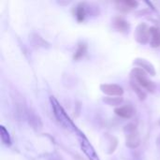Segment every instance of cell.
Instances as JSON below:
<instances>
[{
    "mask_svg": "<svg viewBox=\"0 0 160 160\" xmlns=\"http://www.w3.org/2000/svg\"><path fill=\"white\" fill-rule=\"evenodd\" d=\"M50 102H51V105H52V112H53V114H54L57 122L62 127H64L66 129H68L69 131L77 132L79 130L78 128L72 122V120L69 118V116L68 115V113L66 112L64 108L58 102V100L54 97H50Z\"/></svg>",
    "mask_w": 160,
    "mask_h": 160,
    "instance_id": "obj_1",
    "label": "cell"
},
{
    "mask_svg": "<svg viewBox=\"0 0 160 160\" xmlns=\"http://www.w3.org/2000/svg\"><path fill=\"white\" fill-rule=\"evenodd\" d=\"M131 80L136 82L142 88L153 93L156 90V84L154 82L147 78L145 71L140 68H135L131 72Z\"/></svg>",
    "mask_w": 160,
    "mask_h": 160,
    "instance_id": "obj_2",
    "label": "cell"
},
{
    "mask_svg": "<svg viewBox=\"0 0 160 160\" xmlns=\"http://www.w3.org/2000/svg\"><path fill=\"white\" fill-rule=\"evenodd\" d=\"M76 133H77V136H78V139H79L81 149L84 153L86 158L89 160H100L98 156V154H97V152H96V150H95V148L89 142V141L85 137V135L80 129Z\"/></svg>",
    "mask_w": 160,
    "mask_h": 160,
    "instance_id": "obj_3",
    "label": "cell"
},
{
    "mask_svg": "<svg viewBox=\"0 0 160 160\" xmlns=\"http://www.w3.org/2000/svg\"><path fill=\"white\" fill-rule=\"evenodd\" d=\"M126 132V145L130 149H135L141 144V137L137 130L136 126L128 125L125 128Z\"/></svg>",
    "mask_w": 160,
    "mask_h": 160,
    "instance_id": "obj_4",
    "label": "cell"
},
{
    "mask_svg": "<svg viewBox=\"0 0 160 160\" xmlns=\"http://www.w3.org/2000/svg\"><path fill=\"white\" fill-rule=\"evenodd\" d=\"M134 38L141 44L150 42V27L146 23H140L135 30Z\"/></svg>",
    "mask_w": 160,
    "mask_h": 160,
    "instance_id": "obj_5",
    "label": "cell"
},
{
    "mask_svg": "<svg viewBox=\"0 0 160 160\" xmlns=\"http://www.w3.org/2000/svg\"><path fill=\"white\" fill-rule=\"evenodd\" d=\"M100 90L108 96H117L121 97L124 94V89L122 86L114 83H103L100 85Z\"/></svg>",
    "mask_w": 160,
    "mask_h": 160,
    "instance_id": "obj_6",
    "label": "cell"
},
{
    "mask_svg": "<svg viewBox=\"0 0 160 160\" xmlns=\"http://www.w3.org/2000/svg\"><path fill=\"white\" fill-rule=\"evenodd\" d=\"M114 112L122 118L130 119L135 114V109L131 105H124L116 108L114 110Z\"/></svg>",
    "mask_w": 160,
    "mask_h": 160,
    "instance_id": "obj_7",
    "label": "cell"
},
{
    "mask_svg": "<svg viewBox=\"0 0 160 160\" xmlns=\"http://www.w3.org/2000/svg\"><path fill=\"white\" fill-rule=\"evenodd\" d=\"M139 3L137 1H132V0H126V1H116L115 6L118 10L122 12H128L131 9L137 8Z\"/></svg>",
    "mask_w": 160,
    "mask_h": 160,
    "instance_id": "obj_8",
    "label": "cell"
},
{
    "mask_svg": "<svg viewBox=\"0 0 160 160\" xmlns=\"http://www.w3.org/2000/svg\"><path fill=\"white\" fill-rule=\"evenodd\" d=\"M112 24H113V27L119 31V32H122V33H126L129 30V23L128 22H127L123 17H115L113 19V22H112Z\"/></svg>",
    "mask_w": 160,
    "mask_h": 160,
    "instance_id": "obj_9",
    "label": "cell"
},
{
    "mask_svg": "<svg viewBox=\"0 0 160 160\" xmlns=\"http://www.w3.org/2000/svg\"><path fill=\"white\" fill-rule=\"evenodd\" d=\"M134 64L138 67H140V68L143 69L144 71H147L150 75L152 76H155L156 75V69H155V67L150 63L148 62L147 60L145 59H141V58H138L134 61Z\"/></svg>",
    "mask_w": 160,
    "mask_h": 160,
    "instance_id": "obj_10",
    "label": "cell"
},
{
    "mask_svg": "<svg viewBox=\"0 0 160 160\" xmlns=\"http://www.w3.org/2000/svg\"><path fill=\"white\" fill-rule=\"evenodd\" d=\"M150 45L153 48L160 46V29L158 27H150Z\"/></svg>",
    "mask_w": 160,
    "mask_h": 160,
    "instance_id": "obj_11",
    "label": "cell"
},
{
    "mask_svg": "<svg viewBox=\"0 0 160 160\" xmlns=\"http://www.w3.org/2000/svg\"><path fill=\"white\" fill-rule=\"evenodd\" d=\"M86 4L85 3H81L76 7V11H75V16L78 20V22H82L85 20L86 14H87V9H86Z\"/></svg>",
    "mask_w": 160,
    "mask_h": 160,
    "instance_id": "obj_12",
    "label": "cell"
},
{
    "mask_svg": "<svg viewBox=\"0 0 160 160\" xmlns=\"http://www.w3.org/2000/svg\"><path fill=\"white\" fill-rule=\"evenodd\" d=\"M0 137H1L2 142L6 146H10L11 145V139H10L9 133H8V131L6 129V128L4 126L0 127Z\"/></svg>",
    "mask_w": 160,
    "mask_h": 160,
    "instance_id": "obj_13",
    "label": "cell"
},
{
    "mask_svg": "<svg viewBox=\"0 0 160 160\" xmlns=\"http://www.w3.org/2000/svg\"><path fill=\"white\" fill-rule=\"evenodd\" d=\"M86 52H87V45H86L85 43H83V42L80 43V44L78 45L77 51H76L75 53H74L73 59L76 60V61H77V60H80L82 57L84 56V54H85Z\"/></svg>",
    "mask_w": 160,
    "mask_h": 160,
    "instance_id": "obj_14",
    "label": "cell"
},
{
    "mask_svg": "<svg viewBox=\"0 0 160 160\" xmlns=\"http://www.w3.org/2000/svg\"><path fill=\"white\" fill-rule=\"evenodd\" d=\"M131 86H132V88H133V90H134V92L138 95V97H139V98L141 99V100H143V99H145V98H146V93H145V91L143 90V88H142L136 82H134L133 80H131Z\"/></svg>",
    "mask_w": 160,
    "mask_h": 160,
    "instance_id": "obj_15",
    "label": "cell"
},
{
    "mask_svg": "<svg viewBox=\"0 0 160 160\" xmlns=\"http://www.w3.org/2000/svg\"><path fill=\"white\" fill-rule=\"evenodd\" d=\"M103 100L111 106H116L122 103L123 98H105Z\"/></svg>",
    "mask_w": 160,
    "mask_h": 160,
    "instance_id": "obj_16",
    "label": "cell"
}]
</instances>
